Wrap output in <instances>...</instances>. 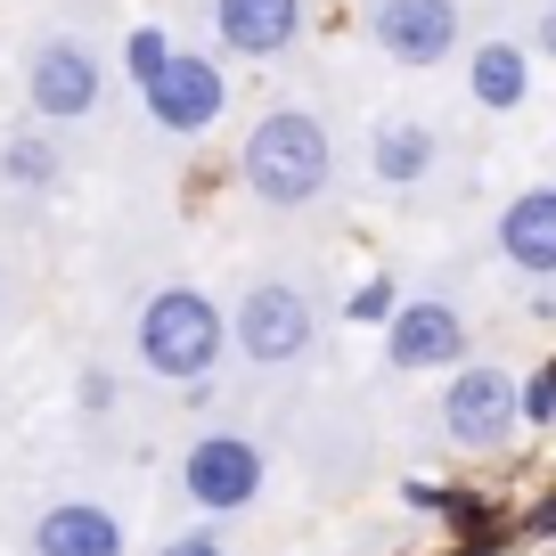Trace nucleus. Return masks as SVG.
Masks as SVG:
<instances>
[{
    "mask_svg": "<svg viewBox=\"0 0 556 556\" xmlns=\"http://www.w3.org/2000/svg\"><path fill=\"white\" fill-rule=\"evenodd\" d=\"M83 401H90V409H115V377H99V368H90V377H83Z\"/></svg>",
    "mask_w": 556,
    "mask_h": 556,
    "instance_id": "obj_21",
    "label": "nucleus"
},
{
    "mask_svg": "<svg viewBox=\"0 0 556 556\" xmlns=\"http://www.w3.org/2000/svg\"><path fill=\"white\" fill-rule=\"evenodd\" d=\"M262 483H270V458H262L254 434H197L189 458H180V491H189L205 516H238V507H254Z\"/></svg>",
    "mask_w": 556,
    "mask_h": 556,
    "instance_id": "obj_5",
    "label": "nucleus"
},
{
    "mask_svg": "<svg viewBox=\"0 0 556 556\" xmlns=\"http://www.w3.org/2000/svg\"><path fill=\"white\" fill-rule=\"evenodd\" d=\"M139 106H148V123H156V131H173V139L213 131V123H222V106H229V74H222V58H205V50H173V66H164L156 83H139Z\"/></svg>",
    "mask_w": 556,
    "mask_h": 556,
    "instance_id": "obj_7",
    "label": "nucleus"
},
{
    "mask_svg": "<svg viewBox=\"0 0 556 556\" xmlns=\"http://www.w3.org/2000/svg\"><path fill=\"white\" fill-rule=\"evenodd\" d=\"M500 254L523 278H556V189H523L500 205Z\"/></svg>",
    "mask_w": 556,
    "mask_h": 556,
    "instance_id": "obj_13",
    "label": "nucleus"
},
{
    "mask_svg": "<svg viewBox=\"0 0 556 556\" xmlns=\"http://www.w3.org/2000/svg\"><path fill=\"white\" fill-rule=\"evenodd\" d=\"M123 66H131V83H156V74L173 66V34H156V25H139V34L123 41Z\"/></svg>",
    "mask_w": 556,
    "mask_h": 556,
    "instance_id": "obj_16",
    "label": "nucleus"
},
{
    "mask_svg": "<svg viewBox=\"0 0 556 556\" xmlns=\"http://www.w3.org/2000/svg\"><path fill=\"white\" fill-rule=\"evenodd\" d=\"M156 556H229V540L222 532H173Z\"/></svg>",
    "mask_w": 556,
    "mask_h": 556,
    "instance_id": "obj_18",
    "label": "nucleus"
},
{
    "mask_svg": "<svg viewBox=\"0 0 556 556\" xmlns=\"http://www.w3.org/2000/svg\"><path fill=\"white\" fill-rule=\"evenodd\" d=\"M467 90H475V106L507 115V106H523V90H532V58H523L516 41H483V50L467 58Z\"/></svg>",
    "mask_w": 556,
    "mask_h": 556,
    "instance_id": "obj_14",
    "label": "nucleus"
},
{
    "mask_svg": "<svg viewBox=\"0 0 556 556\" xmlns=\"http://www.w3.org/2000/svg\"><path fill=\"white\" fill-rule=\"evenodd\" d=\"M458 25H467L458 0H368V41L409 74L442 66L458 50Z\"/></svg>",
    "mask_w": 556,
    "mask_h": 556,
    "instance_id": "obj_8",
    "label": "nucleus"
},
{
    "mask_svg": "<svg viewBox=\"0 0 556 556\" xmlns=\"http://www.w3.org/2000/svg\"><path fill=\"white\" fill-rule=\"evenodd\" d=\"M458 556H500V540H467V548H458Z\"/></svg>",
    "mask_w": 556,
    "mask_h": 556,
    "instance_id": "obj_22",
    "label": "nucleus"
},
{
    "mask_svg": "<svg viewBox=\"0 0 556 556\" xmlns=\"http://www.w3.org/2000/svg\"><path fill=\"white\" fill-rule=\"evenodd\" d=\"M467 344H475L467 312L442 303V295H417V303H401V312L384 319V361L393 368H458Z\"/></svg>",
    "mask_w": 556,
    "mask_h": 556,
    "instance_id": "obj_9",
    "label": "nucleus"
},
{
    "mask_svg": "<svg viewBox=\"0 0 556 556\" xmlns=\"http://www.w3.org/2000/svg\"><path fill=\"white\" fill-rule=\"evenodd\" d=\"M352 312H361V319H393V287H384V278H368L361 295H352Z\"/></svg>",
    "mask_w": 556,
    "mask_h": 556,
    "instance_id": "obj_19",
    "label": "nucleus"
},
{
    "mask_svg": "<svg viewBox=\"0 0 556 556\" xmlns=\"http://www.w3.org/2000/svg\"><path fill=\"white\" fill-rule=\"evenodd\" d=\"M434 164H442V131L426 115H384L368 131V173L384 189H417V180H434Z\"/></svg>",
    "mask_w": 556,
    "mask_h": 556,
    "instance_id": "obj_12",
    "label": "nucleus"
},
{
    "mask_svg": "<svg viewBox=\"0 0 556 556\" xmlns=\"http://www.w3.org/2000/svg\"><path fill=\"white\" fill-rule=\"evenodd\" d=\"M548 417H556V377L540 368V377L523 384V426H548Z\"/></svg>",
    "mask_w": 556,
    "mask_h": 556,
    "instance_id": "obj_17",
    "label": "nucleus"
},
{
    "mask_svg": "<svg viewBox=\"0 0 556 556\" xmlns=\"http://www.w3.org/2000/svg\"><path fill=\"white\" fill-rule=\"evenodd\" d=\"M238 180H245V197L270 205V213L319 205L328 180H336L328 123H319L312 106H270V115H254V131H245V148H238Z\"/></svg>",
    "mask_w": 556,
    "mask_h": 556,
    "instance_id": "obj_1",
    "label": "nucleus"
},
{
    "mask_svg": "<svg viewBox=\"0 0 556 556\" xmlns=\"http://www.w3.org/2000/svg\"><path fill=\"white\" fill-rule=\"evenodd\" d=\"M523 426V384L507 377V368H458L451 393H442V434L458 442V451H507Z\"/></svg>",
    "mask_w": 556,
    "mask_h": 556,
    "instance_id": "obj_6",
    "label": "nucleus"
},
{
    "mask_svg": "<svg viewBox=\"0 0 556 556\" xmlns=\"http://www.w3.org/2000/svg\"><path fill=\"white\" fill-rule=\"evenodd\" d=\"M548 377H556V361H548Z\"/></svg>",
    "mask_w": 556,
    "mask_h": 556,
    "instance_id": "obj_23",
    "label": "nucleus"
},
{
    "mask_svg": "<svg viewBox=\"0 0 556 556\" xmlns=\"http://www.w3.org/2000/svg\"><path fill=\"white\" fill-rule=\"evenodd\" d=\"M319 344V303L303 278H245L238 312H229V352H245L254 368H295Z\"/></svg>",
    "mask_w": 556,
    "mask_h": 556,
    "instance_id": "obj_3",
    "label": "nucleus"
},
{
    "mask_svg": "<svg viewBox=\"0 0 556 556\" xmlns=\"http://www.w3.org/2000/svg\"><path fill=\"white\" fill-rule=\"evenodd\" d=\"M205 25L229 58H287L303 41V0H205Z\"/></svg>",
    "mask_w": 556,
    "mask_h": 556,
    "instance_id": "obj_10",
    "label": "nucleus"
},
{
    "mask_svg": "<svg viewBox=\"0 0 556 556\" xmlns=\"http://www.w3.org/2000/svg\"><path fill=\"white\" fill-rule=\"evenodd\" d=\"M131 352H139V368L164 377V384H205L213 368H222V352H229V319L213 312V295H197V287H156L131 319Z\"/></svg>",
    "mask_w": 556,
    "mask_h": 556,
    "instance_id": "obj_2",
    "label": "nucleus"
},
{
    "mask_svg": "<svg viewBox=\"0 0 556 556\" xmlns=\"http://www.w3.org/2000/svg\"><path fill=\"white\" fill-rule=\"evenodd\" d=\"M532 41H540V58L556 66V0H540V17H532Z\"/></svg>",
    "mask_w": 556,
    "mask_h": 556,
    "instance_id": "obj_20",
    "label": "nucleus"
},
{
    "mask_svg": "<svg viewBox=\"0 0 556 556\" xmlns=\"http://www.w3.org/2000/svg\"><path fill=\"white\" fill-rule=\"evenodd\" d=\"M25 548L34 556H123V516L99 500H58L25 523Z\"/></svg>",
    "mask_w": 556,
    "mask_h": 556,
    "instance_id": "obj_11",
    "label": "nucleus"
},
{
    "mask_svg": "<svg viewBox=\"0 0 556 556\" xmlns=\"http://www.w3.org/2000/svg\"><path fill=\"white\" fill-rule=\"evenodd\" d=\"M106 99V58L99 41L83 34H41L34 50H25V106H34L41 123H83L99 115Z\"/></svg>",
    "mask_w": 556,
    "mask_h": 556,
    "instance_id": "obj_4",
    "label": "nucleus"
},
{
    "mask_svg": "<svg viewBox=\"0 0 556 556\" xmlns=\"http://www.w3.org/2000/svg\"><path fill=\"white\" fill-rule=\"evenodd\" d=\"M0 173L17 180V189H58V139L41 131V123H34V131L17 123V131H9V148H0Z\"/></svg>",
    "mask_w": 556,
    "mask_h": 556,
    "instance_id": "obj_15",
    "label": "nucleus"
}]
</instances>
